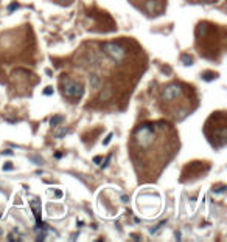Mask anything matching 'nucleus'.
I'll use <instances>...</instances> for the list:
<instances>
[{"label":"nucleus","mask_w":227,"mask_h":242,"mask_svg":"<svg viewBox=\"0 0 227 242\" xmlns=\"http://www.w3.org/2000/svg\"><path fill=\"white\" fill-rule=\"evenodd\" d=\"M84 92V87L79 82H73V81L67 79V84L62 86V95L68 98H79Z\"/></svg>","instance_id":"20e7f679"},{"label":"nucleus","mask_w":227,"mask_h":242,"mask_svg":"<svg viewBox=\"0 0 227 242\" xmlns=\"http://www.w3.org/2000/svg\"><path fill=\"white\" fill-rule=\"evenodd\" d=\"M190 3H198V5H207V3H213L216 0H187Z\"/></svg>","instance_id":"39448f33"},{"label":"nucleus","mask_w":227,"mask_h":242,"mask_svg":"<svg viewBox=\"0 0 227 242\" xmlns=\"http://www.w3.org/2000/svg\"><path fill=\"white\" fill-rule=\"evenodd\" d=\"M129 2L148 17L160 16L167 6V0H129Z\"/></svg>","instance_id":"7ed1b4c3"},{"label":"nucleus","mask_w":227,"mask_h":242,"mask_svg":"<svg viewBox=\"0 0 227 242\" xmlns=\"http://www.w3.org/2000/svg\"><path fill=\"white\" fill-rule=\"evenodd\" d=\"M179 151L178 132L170 123H145L132 132L129 154L138 177L154 180Z\"/></svg>","instance_id":"f257e3e1"},{"label":"nucleus","mask_w":227,"mask_h":242,"mask_svg":"<svg viewBox=\"0 0 227 242\" xmlns=\"http://www.w3.org/2000/svg\"><path fill=\"white\" fill-rule=\"evenodd\" d=\"M198 104L194 92L187 84L173 82L168 84L160 96V107L162 112L167 113L173 120H182L188 113L193 112Z\"/></svg>","instance_id":"f03ea898"}]
</instances>
